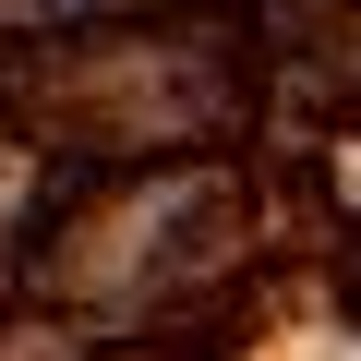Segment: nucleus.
<instances>
[{
	"mask_svg": "<svg viewBox=\"0 0 361 361\" xmlns=\"http://www.w3.org/2000/svg\"><path fill=\"white\" fill-rule=\"evenodd\" d=\"M97 361H217V349H205V337H109Z\"/></svg>",
	"mask_w": 361,
	"mask_h": 361,
	"instance_id": "nucleus-3",
	"label": "nucleus"
},
{
	"mask_svg": "<svg viewBox=\"0 0 361 361\" xmlns=\"http://www.w3.org/2000/svg\"><path fill=\"white\" fill-rule=\"evenodd\" d=\"M325 289H337V313L361 325V217H349V241H337V265H325Z\"/></svg>",
	"mask_w": 361,
	"mask_h": 361,
	"instance_id": "nucleus-4",
	"label": "nucleus"
},
{
	"mask_svg": "<svg viewBox=\"0 0 361 361\" xmlns=\"http://www.w3.org/2000/svg\"><path fill=\"white\" fill-rule=\"evenodd\" d=\"M229 37H241L253 121H289V133L361 121V0H253Z\"/></svg>",
	"mask_w": 361,
	"mask_h": 361,
	"instance_id": "nucleus-2",
	"label": "nucleus"
},
{
	"mask_svg": "<svg viewBox=\"0 0 361 361\" xmlns=\"http://www.w3.org/2000/svg\"><path fill=\"white\" fill-rule=\"evenodd\" d=\"M253 253V193L241 169H217L205 145L169 157H97L61 169V193L25 217V301L49 325H121V337H205V301H253L241 289Z\"/></svg>",
	"mask_w": 361,
	"mask_h": 361,
	"instance_id": "nucleus-1",
	"label": "nucleus"
}]
</instances>
